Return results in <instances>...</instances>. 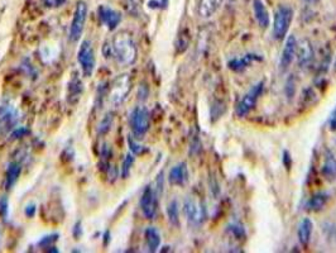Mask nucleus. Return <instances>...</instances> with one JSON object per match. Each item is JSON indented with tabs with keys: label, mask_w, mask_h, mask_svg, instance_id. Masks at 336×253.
<instances>
[{
	"label": "nucleus",
	"mask_w": 336,
	"mask_h": 253,
	"mask_svg": "<svg viewBox=\"0 0 336 253\" xmlns=\"http://www.w3.org/2000/svg\"><path fill=\"white\" fill-rule=\"evenodd\" d=\"M113 52L119 63L124 66H130L133 65L138 57L137 45L134 42L131 35L128 32H119L116 33L113 40Z\"/></svg>",
	"instance_id": "f257e3e1"
},
{
	"label": "nucleus",
	"mask_w": 336,
	"mask_h": 253,
	"mask_svg": "<svg viewBox=\"0 0 336 253\" xmlns=\"http://www.w3.org/2000/svg\"><path fill=\"white\" fill-rule=\"evenodd\" d=\"M293 9L287 4H281L274 13L273 19V37L277 41L286 40L289 27L293 21Z\"/></svg>",
	"instance_id": "f03ea898"
},
{
	"label": "nucleus",
	"mask_w": 336,
	"mask_h": 253,
	"mask_svg": "<svg viewBox=\"0 0 336 253\" xmlns=\"http://www.w3.org/2000/svg\"><path fill=\"white\" fill-rule=\"evenodd\" d=\"M131 90V80L130 76L126 74L119 75L111 84L110 89H109L108 100L114 108H118L121 104L125 101L128 98L129 92Z\"/></svg>",
	"instance_id": "7ed1b4c3"
},
{
	"label": "nucleus",
	"mask_w": 336,
	"mask_h": 253,
	"mask_svg": "<svg viewBox=\"0 0 336 253\" xmlns=\"http://www.w3.org/2000/svg\"><path fill=\"white\" fill-rule=\"evenodd\" d=\"M184 211L187 221L194 227H199L206 219V205L195 196H187L184 203Z\"/></svg>",
	"instance_id": "20e7f679"
},
{
	"label": "nucleus",
	"mask_w": 336,
	"mask_h": 253,
	"mask_svg": "<svg viewBox=\"0 0 336 253\" xmlns=\"http://www.w3.org/2000/svg\"><path fill=\"white\" fill-rule=\"evenodd\" d=\"M129 123H130L131 131L134 137L142 138L148 132L150 125L149 111L144 106H137L129 115Z\"/></svg>",
	"instance_id": "39448f33"
},
{
	"label": "nucleus",
	"mask_w": 336,
	"mask_h": 253,
	"mask_svg": "<svg viewBox=\"0 0 336 253\" xmlns=\"http://www.w3.org/2000/svg\"><path fill=\"white\" fill-rule=\"evenodd\" d=\"M263 90H264V81H259L255 85H253L252 89L247 92L242 98V100L239 101L237 106V114L240 118H244L247 116L253 109L257 105V101L259 99L260 95L263 94Z\"/></svg>",
	"instance_id": "423d86ee"
},
{
	"label": "nucleus",
	"mask_w": 336,
	"mask_h": 253,
	"mask_svg": "<svg viewBox=\"0 0 336 253\" xmlns=\"http://www.w3.org/2000/svg\"><path fill=\"white\" fill-rule=\"evenodd\" d=\"M87 18V6L85 2L80 0L77 3L76 9H75L74 18H72L71 27H70V40L72 42H77L84 32L85 23Z\"/></svg>",
	"instance_id": "0eeeda50"
},
{
	"label": "nucleus",
	"mask_w": 336,
	"mask_h": 253,
	"mask_svg": "<svg viewBox=\"0 0 336 253\" xmlns=\"http://www.w3.org/2000/svg\"><path fill=\"white\" fill-rule=\"evenodd\" d=\"M77 61H79L85 76H91L95 69V52L92 48V43L89 40L82 41L79 52H77Z\"/></svg>",
	"instance_id": "6e6552de"
},
{
	"label": "nucleus",
	"mask_w": 336,
	"mask_h": 253,
	"mask_svg": "<svg viewBox=\"0 0 336 253\" xmlns=\"http://www.w3.org/2000/svg\"><path fill=\"white\" fill-rule=\"evenodd\" d=\"M296 58L297 62H298V66L303 70L308 69L312 65L313 60H315V50H313V46L310 42V40L303 38L301 42H298Z\"/></svg>",
	"instance_id": "1a4fd4ad"
},
{
	"label": "nucleus",
	"mask_w": 336,
	"mask_h": 253,
	"mask_svg": "<svg viewBox=\"0 0 336 253\" xmlns=\"http://www.w3.org/2000/svg\"><path fill=\"white\" fill-rule=\"evenodd\" d=\"M140 209L147 219H153L157 213V193L153 187L147 186L140 196Z\"/></svg>",
	"instance_id": "9d476101"
},
{
	"label": "nucleus",
	"mask_w": 336,
	"mask_h": 253,
	"mask_svg": "<svg viewBox=\"0 0 336 253\" xmlns=\"http://www.w3.org/2000/svg\"><path fill=\"white\" fill-rule=\"evenodd\" d=\"M297 45H298V41L294 36H288L284 43V47L282 50L281 53V60H279V67H281V71H286L289 69L292 63H293L294 58H296V52H297Z\"/></svg>",
	"instance_id": "9b49d317"
},
{
	"label": "nucleus",
	"mask_w": 336,
	"mask_h": 253,
	"mask_svg": "<svg viewBox=\"0 0 336 253\" xmlns=\"http://www.w3.org/2000/svg\"><path fill=\"white\" fill-rule=\"evenodd\" d=\"M99 19L108 27V29L114 31L116 27L119 26L121 21V14L119 12L114 11V9L109 8V7L101 6L99 8Z\"/></svg>",
	"instance_id": "f8f14e48"
},
{
	"label": "nucleus",
	"mask_w": 336,
	"mask_h": 253,
	"mask_svg": "<svg viewBox=\"0 0 336 253\" xmlns=\"http://www.w3.org/2000/svg\"><path fill=\"white\" fill-rule=\"evenodd\" d=\"M313 232V223L310 218H303L298 223V228H297V238L302 247H308L311 242V237H312Z\"/></svg>",
	"instance_id": "ddd939ff"
},
{
	"label": "nucleus",
	"mask_w": 336,
	"mask_h": 253,
	"mask_svg": "<svg viewBox=\"0 0 336 253\" xmlns=\"http://www.w3.org/2000/svg\"><path fill=\"white\" fill-rule=\"evenodd\" d=\"M168 181H170L171 185H175V186H184L189 181L187 165L185 162H181V164L172 167L170 174H168Z\"/></svg>",
	"instance_id": "4468645a"
},
{
	"label": "nucleus",
	"mask_w": 336,
	"mask_h": 253,
	"mask_svg": "<svg viewBox=\"0 0 336 253\" xmlns=\"http://www.w3.org/2000/svg\"><path fill=\"white\" fill-rule=\"evenodd\" d=\"M223 6V0H200L197 13L203 19H209L215 16Z\"/></svg>",
	"instance_id": "2eb2a0df"
},
{
	"label": "nucleus",
	"mask_w": 336,
	"mask_h": 253,
	"mask_svg": "<svg viewBox=\"0 0 336 253\" xmlns=\"http://www.w3.org/2000/svg\"><path fill=\"white\" fill-rule=\"evenodd\" d=\"M321 174H322V176L327 181L336 180V157L330 150L325 151L322 167H321Z\"/></svg>",
	"instance_id": "dca6fc26"
},
{
	"label": "nucleus",
	"mask_w": 336,
	"mask_h": 253,
	"mask_svg": "<svg viewBox=\"0 0 336 253\" xmlns=\"http://www.w3.org/2000/svg\"><path fill=\"white\" fill-rule=\"evenodd\" d=\"M253 12L258 24L262 28H268L271 26V16L263 0H253Z\"/></svg>",
	"instance_id": "f3484780"
},
{
	"label": "nucleus",
	"mask_w": 336,
	"mask_h": 253,
	"mask_svg": "<svg viewBox=\"0 0 336 253\" xmlns=\"http://www.w3.org/2000/svg\"><path fill=\"white\" fill-rule=\"evenodd\" d=\"M257 55H247L244 57L240 58H234V60L229 61V69L233 70L235 72H240L243 70H245L247 67L250 66V63L254 60H257Z\"/></svg>",
	"instance_id": "a211bd4d"
},
{
	"label": "nucleus",
	"mask_w": 336,
	"mask_h": 253,
	"mask_svg": "<svg viewBox=\"0 0 336 253\" xmlns=\"http://www.w3.org/2000/svg\"><path fill=\"white\" fill-rule=\"evenodd\" d=\"M145 243L149 252H155L160 245V234L154 227H149L145 229Z\"/></svg>",
	"instance_id": "6ab92c4d"
},
{
	"label": "nucleus",
	"mask_w": 336,
	"mask_h": 253,
	"mask_svg": "<svg viewBox=\"0 0 336 253\" xmlns=\"http://www.w3.org/2000/svg\"><path fill=\"white\" fill-rule=\"evenodd\" d=\"M328 195L325 193H317L315 195H312L310 198L307 203V209L312 211H320L325 208V205L327 204Z\"/></svg>",
	"instance_id": "aec40b11"
},
{
	"label": "nucleus",
	"mask_w": 336,
	"mask_h": 253,
	"mask_svg": "<svg viewBox=\"0 0 336 253\" xmlns=\"http://www.w3.org/2000/svg\"><path fill=\"white\" fill-rule=\"evenodd\" d=\"M167 215H168V220L171 223L172 225L175 227H179L180 225V206H179V201L176 199L170 201L167 206Z\"/></svg>",
	"instance_id": "412c9836"
},
{
	"label": "nucleus",
	"mask_w": 336,
	"mask_h": 253,
	"mask_svg": "<svg viewBox=\"0 0 336 253\" xmlns=\"http://www.w3.org/2000/svg\"><path fill=\"white\" fill-rule=\"evenodd\" d=\"M19 175H21V165L17 164V162H13V164L9 165L8 170H7V181H6L7 189H11V187L16 184Z\"/></svg>",
	"instance_id": "4be33fe9"
},
{
	"label": "nucleus",
	"mask_w": 336,
	"mask_h": 253,
	"mask_svg": "<svg viewBox=\"0 0 336 253\" xmlns=\"http://www.w3.org/2000/svg\"><path fill=\"white\" fill-rule=\"evenodd\" d=\"M111 124H113V114L108 113L103 119H101V121H100L97 132H99L100 135H105V133H108L109 131H110Z\"/></svg>",
	"instance_id": "5701e85b"
},
{
	"label": "nucleus",
	"mask_w": 336,
	"mask_h": 253,
	"mask_svg": "<svg viewBox=\"0 0 336 253\" xmlns=\"http://www.w3.org/2000/svg\"><path fill=\"white\" fill-rule=\"evenodd\" d=\"M284 92L288 100H292L296 95V81H294L293 76H289L286 81V86H284Z\"/></svg>",
	"instance_id": "b1692460"
},
{
	"label": "nucleus",
	"mask_w": 336,
	"mask_h": 253,
	"mask_svg": "<svg viewBox=\"0 0 336 253\" xmlns=\"http://www.w3.org/2000/svg\"><path fill=\"white\" fill-rule=\"evenodd\" d=\"M134 164V157L131 155H128L125 157V160H124L123 162V167H121V176H123V179H126V177L129 176V174H130V169L131 166H133Z\"/></svg>",
	"instance_id": "393cba45"
},
{
	"label": "nucleus",
	"mask_w": 336,
	"mask_h": 253,
	"mask_svg": "<svg viewBox=\"0 0 336 253\" xmlns=\"http://www.w3.org/2000/svg\"><path fill=\"white\" fill-rule=\"evenodd\" d=\"M82 85H81V81H79L77 79H74L71 82H70V91H71V94H70V96H76V99H79V96L81 95V91H82Z\"/></svg>",
	"instance_id": "a878e982"
},
{
	"label": "nucleus",
	"mask_w": 336,
	"mask_h": 253,
	"mask_svg": "<svg viewBox=\"0 0 336 253\" xmlns=\"http://www.w3.org/2000/svg\"><path fill=\"white\" fill-rule=\"evenodd\" d=\"M128 145H129V150H130L134 155H142V153L144 152V147L138 145V143L135 142V141H134L130 136L128 137Z\"/></svg>",
	"instance_id": "bb28decb"
},
{
	"label": "nucleus",
	"mask_w": 336,
	"mask_h": 253,
	"mask_svg": "<svg viewBox=\"0 0 336 253\" xmlns=\"http://www.w3.org/2000/svg\"><path fill=\"white\" fill-rule=\"evenodd\" d=\"M229 230H230L231 233H233V235H235V237H238L239 239H242V238L245 237V230L244 228L242 227V225L239 224H233V225H229Z\"/></svg>",
	"instance_id": "cd10ccee"
},
{
	"label": "nucleus",
	"mask_w": 336,
	"mask_h": 253,
	"mask_svg": "<svg viewBox=\"0 0 336 253\" xmlns=\"http://www.w3.org/2000/svg\"><path fill=\"white\" fill-rule=\"evenodd\" d=\"M57 237H58L57 234L48 235V237H45V238H43V239L41 240V242L38 243V244H40L41 247H46V248H47L48 245L51 244V243H52V242H56V240H57Z\"/></svg>",
	"instance_id": "c85d7f7f"
},
{
	"label": "nucleus",
	"mask_w": 336,
	"mask_h": 253,
	"mask_svg": "<svg viewBox=\"0 0 336 253\" xmlns=\"http://www.w3.org/2000/svg\"><path fill=\"white\" fill-rule=\"evenodd\" d=\"M24 213H26V215L28 216V218H32V216H35V214H36V205H35V204H31V205H27L26 206V210H24Z\"/></svg>",
	"instance_id": "c756f323"
},
{
	"label": "nucleus",
	"mask_w": 336,
	"mask_h": 253,
	"mask_svg": "<svg viewBox=\"0 0 336 253\" xmlns=\"http://www.w3.org/2000/svg\"><path fill=\"white\" fill-rule=\"evenodd\" d=\"M328 124H330V130L335 132V131H336V108L333 109V111L331 113L330 121H328Z\"/></svg>",
	"instance_id": "7c9ffc66"
},
{
	"label": "nucleus",
	"mask_w": 336,
	"mask_h": 253,
	"mask_svg": "<svg viewBox=\"0 0 336 253\" xmlns=\"http://www.w3.org/2000/svg\"><path fill=\"white\" fill-rule=\"evenodd\" d=\"M65 2L66 0H48L47 4H50V6H53V7H60V6H62Z\"/></svg>",
	"instance_id": "2f4dec72"
},
{
	"label": "nucleus",
	"mask_w": 336,
	"mask_h": 253,
	"mask_svg": "<svg viewBox=\"0 0 336 253\" xmlns=\"http://www.w3.org/2000/svg\"><path fill=\"white\" fill-rule=\"evenodd\" d=\"M303 2L307 4H316V3H318L320 0H303Z\"/></svg>",
	"instance_id": "473e14b6"
},
{
	"label": "nucleus",
	"mask_w": 336,
	"mask_h": 253,
	"mask_svg": "<svg viewBox=\"0 0 336 253\" xmlns=\"http://www.w3.org/2000/svg\"><path fill=\"white\" fill-rule=\"evenodd\" d=\"M108 242H109V232H106L105 233V245L108 244Z\"/></svg>",
	"instance_id": "72a5a7b5"
},
{
	"label": "nucleus",
	"mask_w": 336,
	"mask_h": 253,
	"mask_svg": "<svg viewBox=\"0 0 336 253\" xmlns=\"http://www.w3.org/2000/svg\"><path fill=\"white\" fill-rule=\"evenodd\" d=\"M333 71L336 72V60H335V63H333Z\"/></svg>",
	"instance_id": "f704fd0d"
},
{
	"label": "nucleus",
	"mask_w": 336,
	"mask_h": 253,
	"mask_svg": "<svg viewBox=\"0 0 336 253\" xmlns=\"http://www.w3.org/2000/svg\"><path fill=\"white\" fill-rule=\"evenodd\" d=\"M335 240H336V232H335Z\"/></svg>",
	"instance_id": "c9c22d12"
}]
</instances>
